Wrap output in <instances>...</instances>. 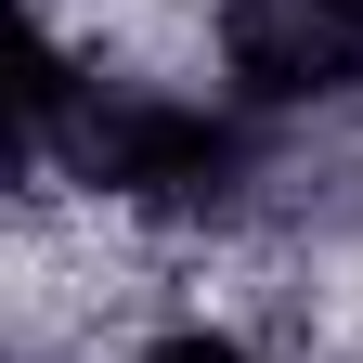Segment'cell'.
I'll list each match as a JSON object with an SVG mask.
<instances>
[{
  "mask_svg": "<svg viewBox=\"0 0 363 363\" xmlns=\"http://www.w3.org/2000/svg\"><path fill=\"white\" fill-rule=\"evenodd\" d=\"M220 65L259 104H325L363 78V0H220Z\"/></svg>",
  "mask_w": 363,
  "mask_h": 363,
  "instance_id": "cell-1",
  "label": "cell"
},
{
  "mask_svg": "<svg viewBox=\"0 0 363 363\" xmlns=\"http://www.w3.org/2000/svg\"><path fill=\"white\" fill-rule=\"evenodd\" d=\"M78 169L91 182H117V195H143V208H195V195H220L234 182V130H220L208 104H104L78 130Z\"/></svg>",
  "mask_w": 363,
  "mask_h": 363,
  "instance_id": "cell-2",
  "label": "cell"
},
{
  "mask_svg": "<svg viewBox=\"0 0 363 363\" xmlns=\"http://www.w3.org/2000/svg\"><path fill=\"white\" fill-rule=\"evenodd\" d=\"M143 363H247V350H234V337H156Z\"/></svg>",
  "mask_w": 363,
  "mask_h": 363,
  "instance_id": "cell-3",
  "label": "cell"
}]
</instances>
